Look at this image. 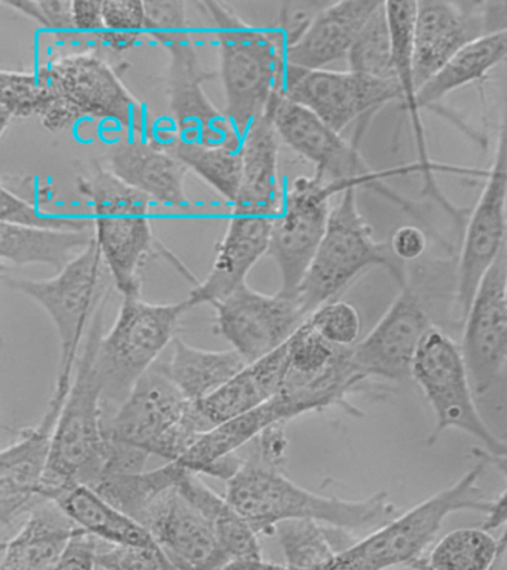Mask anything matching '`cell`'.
<instances>
[{
  "label": "cell",
  "instance_id": "cell-41",
  "mask_svg": "<svg viewBox=\"0 0 507 570\" xmlns=\"http://www.w3.org/2000/svg\"><path fill=\"white\" fill-rule=\"evenodd\" d=\"M101 9L105 29L96 39L97 47L114 53H124L135 48L146 31L145 2L108 0Z\"/></svg>",
  "mask_w": 507,
  "mask_h": 570
},
{
  "label": "cell",
  "instance_id": "cell-6",
  "mask_svg": "<svg viewBox=\"0 0 507 570\" xmlns=\"http://www.w3.org/2000/svg\"><path fill=\"white\" fill-rule=\"evenodd\" d=\"M487 466L476 462L465 475L449 488L396 515L389 523L373 530L368 537L358 539L338 552L335 559L323 570H387L408 566L421 559L422 551L430 546L443 521L454 512L476 511L489 514L494 499L485 497L478 483Z\"/></svg>",
  "mask_w": 507,
  "mask_h": 570
},
{
  "label": "cell",
  "instance_id": "cell-40",
  "mask_svg": "<svg viewBox=\"0 0 507 570\" xmlns=\"http://www.w3.org/2000/svg\"><path fill=\"white\" fill-rule=\"evenodd\" d=\"M349 70L381 80H396L393 36L386 2L369 18L347 57Z\"/></svg>",
  "mask_w": 507,
  "mask_h": 570
},
{
  "label": "cell",
  "instance_id": "cell-17",
  "mask_svg": "<svg viewBox=\"0 0 507 570\" xmlns=\"http://www.w3.org/2000/svg\"><path fill=\"white\" fill-rule=\"evenodd\" d=\"M167 53L168 106L177 136L213 149L242 150V134L226 111L217 109L204 91V83L217 73L203 69L194 42Z\"/></svg>",
  "mask_w": 507,
  "mask_h": 570
},
{
  "label": "cell",
  "instance_id": "cell-44",
  "mask_svg": "<svg viewBox=\"0 0 507 570\" xmlns=\"http://www.w3.org/2000/svg\"><path fill=\"white\" fill-rule=\"evenodd\" d=\"M309 323L315 332L338 347L358 345L362 333V321L358 309L344 301H331L318 307L309 316Z\"/></svg>",
  "mask_w": 507,
  "mask_h": 570
},
{
  "label": "cell",
  "instance_id": "cell-47",
  "mask_svg": "<svg viewBox=\"0 0 507 570\" xmlns=\"http://www.w3.org/2000/svg\"><path fill=\"white\" fill-rule=\"evenodd\" d=\"M331 2H320V0H305V2H284L280 4L279 29L275 30L279 39L282 40L284 48L295 47L311 24L319 17V13Z\"/></svg>",
  "mask_w": 507,
  "mask_h": 570
},
{
  "label": "cell",
  "instance_id": "cell-3",
  "mask_svg": "<svg viewBox=\"0 0 507 570\" xmlns=\"http://www.w3.org/2000/svg\"><path fill=\"white\" fill-rule=\"evenodd\" d=\"M37 116L51 132L68 131L82 120L117 125L146 137L145 109L118 71L96 52L69 53L39 66Z\"/></svg>",
  "mask_w": 507,
  "mask_h": 570
},
{
  "label": "cell",
  "instance_id": "cell-20",
  "mask_svg": "<svg viewBox=\"0 0 507 570\" xmlns=\"http://www.w3.org/2000/svg\"><path fill=\"white\" fill-rule=\"evenodd\" d=\"M433 327L416 289L400 288L384 316L353 346L354 363L364 376L404 382L426 334Z\"/></svg>",
  "mask_w": 507,
  "mask_h": 570
},
{
  "label": "cell",
  "instance_id": "cell-34",
  "mask_svg": "<svg viewBox=\"0 0 507 570\" xmlns=\"http://www.w3.org/2000/svg\"><path fill=\"white\" fill-rule=\"evenodd\" d=\"M179 492L206 517L230 560L262 557L255 529L240 514L228 498L213 492L198 475L191 472L182 479Z\"/></svg>",
  "mask_w": 507,
  "mask_h": 570
},
{
  "label": "cell",
  "instance_id": "cell-29",
  "mask_svg": "<svg viewBox=\"0 0 507 570\" xmlns=\"http://www.w3.org/2000/svg\"><path fill=\"white\" fill-rule=\"evenodd\" d=\"M243 181L233 208L277 218L284 189L279 174V136L264 115L243 136Z\"/></svg>",
  "mask_w": 507,
  "mask_h": 570
},
{
  "label": "cell",
  "instance_id": "cell-58",
  "mask_svg": "<svg viewBox=\"0 0 507 570\" xmlns=\"http://www.w3.org/2000/svg\"><path fill=\"white\" fill-rule=\"evenodd\" d=\"M506 306H507V281H506Z\"/></svg>",
  "mask_w": 507,
  "mask_h": 570
},
{
  "label": "cell",
  "instance_id": "cell-46",
  "mask_svg": "<svg viewBox=\"0 0 507 570\" xmlns=\"http://www.w3.org/2000/svg\"><path fill=\"white\" fill-rule=\"evenodd\" d=\"M2 3L38 22L43 29L55 31L56 35L66 36L75 31L74 2L70 0H2Z\"/></svg>",
  "mask_w": 507,
  "mask_h": 570
},
{
  "label": "cell",
  "instance_id": "cell-18",
  "mask_svg": "<svg viewBox=\"0 0 507 570\" xmlns=\"http://www.w3.org/2000/svg\"><path fill=\"white\" fill-rule=\"evenodd\" d=\"M69 392H52L37 426L25 428L0 454V523L3 532L43 502V481L50 463L52 435Z\"/></svg>",
  "mask_w": 507,
  "mask_h": 570
},
{
  "label": "cell",
  "instance_id": "cell-49",
  "mask_svg": "<svg viewBox=\"0 0 507 570\" xmlns=\"http://www.w3.org/2000/svg\"><path fill=\"white\" fill-rule=\"evenodd\" d=\"M284 425L286 423H274V425L266 428L255 440L256 449L253 452V456L262 465L275 471H282L287 459L289 441Z\"/></svg>",
  "mask_w": 507,
  "mask_h": 570
},
{
  "label": "cell",
  "instance_id": "cell-36",
  "mask_svg": "<svg viewBox=\"0 0 507 570\" xmlns=\"http://www.w3.org/2000/svg\"><path fill=\"white\" fill-rule=\"evenodd\" d=\"M507 60V30L480 36L467 43L433 79L418 89L420 107L435 105L445 96L478 82Z\"/></svg>",
  "mask_w": 507,
  "mask_h": 570
},
{
  "label": "cell",
  "instance_id": "cell-9",
  "mask_svg": "<svg viewBox=\"0 0 507 570\" xmlns=\"http://www.w3.org/2000/svg\"><path fill=\"white\" fill-rule=\"evenodd\" d=\"M191 309L179 303H149L123 297L117 320L97 345L96 368L104 383V409L114 413L131 394L136 383L158 363L177 337L182 316Z\"/></svg>",
  "mask_w": 507,
  "mask_h": 570
},
{
  "label": "cell",
  "instance_id": "cell-53",
  "mask_svg": "<svg viewBox=\"0 0 507 570\" xmlns=\"http://www.w3.org/2000/svg\"><path fill=\"white\" fill-rule=\"evenodd\" d=\"M485 35L507 30V2H484Z\"/></svg>",
  "mask_w": 507,
  "mask_h": 570
},
{
  "label": "cell",
  "instance_id": "cell-1",
  "mask_svg": "<svg viewBox=\"0 0 507 570\" xmlns=\"http://www.w3.org/2000/svg\"><path fill=\"white\" fill-rule=\"evenodd\" d=\"M226 498L257 534H273L275 525L291 520L360 532L381 528L398 514L389 493L378 492L360 501L323 497L293 483L282 471L262 465L253 454L228 480Z\"/></svg>",
  "mask_w": 507,
  "mask_h": 570
},
{
  "label": "cell",
  "instance_id": "cell-38",
  "mask_svg": "<svg viewBox=\"0 0 507 570\" xmlns=\"http://www.w3.org/2000/svg\"><path fill=\"white\" fill-rule=\"evenodd\" d=\"M188 472L179 463L168 462L157 470L101 476L92 489L140 523L150 505L167 490L177 488Z\"/></svg>",
  "mask_w": 507,
  "mask_h": 570
},
{
  "label": "cell",
  "instance_id": "cell-26",
  "mask_svg": "<svg viewBox=\"0 0 507 570\" xmlns=\"http://www.w3.org/2000/svg\"><path fill=\"white\" fill-rule=\"evenodd\" d=\"M108 169L153 203L189 207L191 200L185 190L188 168L170 151L155 146L145 137H131L110 146Z\"/></svg>",
  "mask_w": 507,
  "mask_h": 570
},
{
  "label": "cell",
  "instance_id": "cell-31",
  "mask_svg": "<svg viewBox=\"0 0 507 570\" xmlns=\"http://www.w3.org/2000/svg\"><path fill=\"white\" fill-rule=\"evenodd\" d=\"M95 240V232L41 229L0 223L2 269L46 265L64 271Z\"/></svg>",
  "mask_w": 507,
  "mask_h": 570
},
{
  "label": "cell",
  "instance_id": "cell-50",
  "mask_svg": "<svg viewBox=\"0 0 507 570\" xmlns=\"http://www.w3.org/2000/svg\"><path fill=\"white\" fill-rule=\"evenodd\" d=\"M97 556V539L81 532L69 542L51 570H96L99 568Z\"/></svg>",
  "mask_w": 507,
  "mask_h": 570
},
{
  "label": "cell",
  "instance_id": "cell-27",
  "mask_svg": "<svg viewBox=\"0 0 507 570\" xmlns=\"http://www.w3.org/2000/svg\"><path fill=\"white\" fill-rule=\"evenodd\" d=\"M381 2L345 0L331 2L315 18L304 38L287 49V65L306 70H323L349 57L360 31Z\"/></svg>",
  "mask_w": 507,
  "mask_h": 570
},
{
  "label": "cell",
  "instance_id": "cell-10",
  "mask_svg": "<svg viewBox=\"0 0 507 570\" xmlns=\"http://www.w3.org/2000/svg\"><path fill=\"white\" fill-rule=\"evenodd\" d=\"M106 274L109 272L100 248L92 240L86 252L52 278L28 279L3 275L8 288L37 302L55 324L60 342L56 387L69 390L72 386L84 336L90 332L92 321L108 298Z\"/></svg>",
  "mask_w": 507,
  "mask_h": 570
},
{
  "label": "cell",
  "instance_id": "cell-57",
  "mask_svg": "<svg viewBox=\"0 0 507 570\" xmlns=\"http://www.w3.org/2000/svg\"><path fill=\"white\" fill-rule=\"evenodd\" d=\"M409 568L413 569V570H430L429 568H427V564L425 563V559H418L416 561H413V563L409 564Z\"/></svg>",
  "mask_w": 507,
  "mask_h": 570
},
{
  "label": "cell",
  "instance_id": "cell-33",
  "mask_svg": "<svg viewBox=\"0 0 507 570\" xmlns=\"http://www.w3.org/2000/svg\"><path fill=\"white\" fill-rule=\"evenodd\" d=\"M166 364L182 394L198 404L237 376L248 363L233 347L228 351L199 350L176 337Z\"/></svg>",
  "mask_w": 507,
  "mask_h": 570
},
{
  "label": "cell",
  "instance_id": "cell-7",
  "mask_svg": "<svg viewBox=\"0 0 507 570\" xmlns=\"http://www.w3.org/2000/svg\"><path fill=\"white\" fill-rule=\"evenodd\" d=\"M106 440L177 462L199 435L212 430L198 405L186 399L158 361L114 413L104 417Z\"/></svg>",
  "mask_w": 507,
  "mask_h": 570
},
{
  "label": "cell",
  "instance_id": "cell-32",
  "mask_svg": "<svg viewBox=\"0 0 507 570\" xmlns=\"http://www.w3.org/2000/svg\"><path fill=\"white\" fill-rule=\"evenodd\" d=\"M61 510L84 532L113 547L153 548L158 550L153 534L133 517L100 497L90 485L78 484L56 499ZM162 550V548H159Z\"/></svg>",
  "mask_w": 507,
  "mask_h": 570
},
{
  "label": "cell",
  "instance_id": "cell-22",
  "mask_svg": "<svg viewBox=\"0 0 507 570\" xmlns=\"http://www.w3.org/2000/svg\"><path fill=\"white\" fill-rule=\"evenodd\" d=\"M140 524L173 563L194 570H220L230 561L215 530L179 492V485L163 493L142 517Z\"/></svg>",
  "mask_w": 507,
  "mask_h": 570
},
{
  "label": "cell",
  "instance_id": "cell-35",
  "mask_svg": "<svg viewBox=\"0 0 507 570\" xmlns=\"http://www.w3.org/2000/svg\"><path fill=\"white\" fill-rule=\"evenodd\" d=\"M146 140L170 151L217 194L224 196L231 204L235 203L243 181L242 150L213 149V147L184 141L177 136L175 128L167 131L150 129Z\"/></svg>",
  "mask_w": 507,
  "mask_h": 570
},
{
  "label": "cell",
  "instance_id": "cell-28",
  "mask_svg": "<svg viewBox=\"0 0 507 570\" xmlns=\"http://www.w3.org/2000/svg\"><path fill=\"white\" fill-rule=\"evenodd\" d=\"M81 532L59 503L43 501L26 517L14 537L3 539L0 570H51Z\"/></svg>",
  "mask_w": 507,
  "mask_h": 570
},
{
  "label": "cell",
  "instance_id": "cell-42",
  "mask_svg": "<svg viewBox=\"0 0 507 570\" xmlns=\"http://www.w3.org/2000/svg\"><path fill=\"white\" fill-rule=\"evenodd\" d=\"M39 80L37 71L2 70L0 73V132L16 120L37 116Z\"/></svg>",
  "mask_w": 507,
  "mask_h": 570
},
{
  "label": "cell",
  "instance_id": "cell-5",
  "mask_svg": "<svg viewBox=\"0 0 507 570\" xmlns=\"http://www.w3.org/2000/svg\"><path fill=\"white\" fill-rule=\"evenodd\" d=\"M198 7L215 24L225 111L244 136L253 120L266 114L275 94L282 92L286 48L275 31L248 24L230 3L208 0Z\"/></svg>",
  "mask_w": 507,
  "mask_h": 570
},
{
  "label": "cell",
  "instance_id": "cell-43",
  "mask_svg": "<svg viewBox=\"0 0 507 570\" xmlns=\"http://www.w3.org/2000/svg\"><path fill=\"white\" fill-rule=\"evenodd\" d=\"M2 208H0V223L25 227H41V229L56 230H91L88 218L60 216V214L43 213L37 205L21 198L14 191L2 186Z\"/></svg>",
  "mask_w": 507,
  "mask_h": 570
},
{
  "label": "cell",
  "instance_id": "cell-54",
  "mask_svg": "<svg viewBox=\"0 0 507 570\" xmlns=\"http://www.w3.org/2000/svg\"><path fill=\"white\" fill-rule=\"evenodd\" d=\"M220 570H292L286 564L273 563L262 557H248V559L230 560Z\"/></svg>",
  "mask_w": 507,
  "mask_h": 570
},
{
  "label": "cell",
  "instance_id": "cell-56",
  "mask_svg": "<svg viewBox=\"0 0 507 570\" xmlns=\"http://www.w3.org/2000/svg\"><path fill=\"white\" fill-rule=\"evenodd\" d=\"M498 542H500V556L503 559L507 551V524L505 525V532H503L500 539H498Z\"/></svg>",
  "mask_w": 507,
  "mask_h": 570
},
{
  "label": "cell",
  "instance_id": "cell-23",
  "mask_svg": "<svg viewBox=\"0 0 507 570\" xmlns=\"http://www.w3.org/2000/svg\"><path fill=\"white\" fill-rule=\"evenodd\" d=\"M275 220L277 218L233 208L207 278L189 294L191 309L222 301L247 284L253 266L270 252Z\"/></svg>",
  "mask_w": 507,
  "mask_h": 570
},
{
  "label": "cell",
  "instance_id": "cell-13",
  "mask_svg": "<svg viewBox=\"0 0 507 570\" xmlns=\"http://www.w3.org/2000/svg\"><path fill=\"white\" fill-rule=\"evenodd\" d=\"M296 105L319 116L342 132L359 122V134L373 115L390 102L402 100L398 79L381 80L354 71L306 70L287 65L282 92Z\"/></svg>",
  "mask_w": 507,
  "mask_h": 570
},
{
  "label": "cell",
  "instance_id": "cell-55",
  "mask_svg": "<svg viewBox=\"0 0 507 570\" xmlns=\"http://www.w3.org/2000/svg\"><path fill=\"white\" fill-rule=\"evenodd\" d=\"M471 453H474L476 461H482L484 463H487V465L497 468V471L501 472V475L505 476L507 483V453L491 454L482 448H474L471 449ZM505 493L507 494V489Z\"/></svg>",
  "mask_w": 507,
  "mask_h": 570
},
{
  "label": "cell",
  "instance_id": "cell-39",
  "mask_svg": "<svg viewBox=\"0 0 507 570\" xmlns=\"http://www.w3.org/2000/svg\"><path fill=\"white\" fill-rule=\"evenodd\" d=\"M500 542L484 528L458 529L445 534L425 559L430 570H497Z\"/></svg>",
  "mask_w": 507,
  "mask_h": 570
},
{
  "label": "cell",
  "instance_id": "cell-45",
  "mask_svg": "<svg viewBox=\"0 0 507 570\" xmlns=\"http://www.w3.org/2000/svg\"><path fill=\"white\" fill-rule=\"evenodd\" d=\"M146 33L164 49L191 38L188 3L182 0L145 2Z\"/></svg>",
  "mask_w": 507,
  "mask_h": 570
},
{
  "label": "cell",
  "instance_id": "cell-48",
  "mask_svg": "<svg viewBox=\"0 0 507 570\" xmlns=\"http://www.w3.org/2000/svg\"><path fill=\"white\" fill-rule=\"evenodd\" d=\"M97 563L104 570H167L163 550L137 547H113L99 552Z\"/></svg>",
  "mask_w": 507,
  "mask_h": 570
},
{
  "label": "cell",
  "instance_id": "cell-8",
  "mask_svg": "<svg viewBox=\"0 0 507 570\" xmlns=\"http://www.w3.org/2000/svg\"><path fill=\"white\" fill-rule=\"evenodd\" d=\"M358 190L347 189L332 207L326 234L298 288L295 297L306 316L333 301L369 267H384L400 288L409 285L404 263L394 257L389 244L376 239L360 213Z\"/></svg>",
  "mask_w": 507,
  "mask_h": 570
},
{
  "label": "cell",
  "instance_id": "cell-37",
  "mask_svg": "<svg viewBox=\"0 0 507 570\" xmlns=\"http://www.w3.org/2000/svg\"><path fill=\"white\" fill-rule=\"evenodd\" d=\"M274 533L277 534L286 566L292 570H323L338 552L358 541L349 530L313 520L283 521L275 525Z\"/></svg>",
  "mask_w": 507,
  "mask_h": 570
},
{
  "label": "cell",
  "instance_id": "cell-52",
  "mask_svg": "<svg viewBox=\"0 0 507 570\" xmlns=\"http://www.w3.org/2000/svg\"><path fill=\"white\" fill-rule=\"evenodd\" d=\"M104 2H87V0H77L74 2L72 16L75 31H81L84 35L99 38L104 31Z\"/></svg>",
  "mask_w": 507,
  "mask_h": 570
},
{
  "label": "cell",
  "instance_id": "cell-11",
  "mask_svg": "<svg viewBox=\"0 0 507 570\" xmlns=\"http://www.w3.org/2000/svg\"><path fill=\"white\" fill-rule=\"evenodd\" d=\"M265 115L273 122L280 140L314 165V176L320 180L344 189L369 187L425 223L411 203L384 185V174L373 171L364 163L358 145L347 141L313 111L289 100L283 94H275Z\"/></svg>",
  "mask_w": 507,
  "mask_h": 570
},
{
  "label": "cell",
  "instance_id": "cell-24",
  "mask_svg": "<svg viewBox=\"0 0 507 570\" xmlns=\"http://www.w3.org/2000/svg\"><path fill=\"white\" fill-rule=\"evenodd\" d=\"M289 421L292 416L287 405L277 395L261 407L204 432L177 463L191 474L228 481L244 462L235 456V452L255 441L266 428Z\"/></svg>",
  "mask_w": 507,
  "mask_h": 570
},
{
  "label": "cell",
  "instance_id": "cell-4",
  "mask_svg": "<svg viewBox=\"0 0 507 570\" xmlns=\"http://www.w3.org/2000/svg\"><path fill=\"white\" fill-rule=\"evenodd\" d=\"M104 311L92 321L79 354L72 386L57 421L50 463L41 497L56 501L74 485L95 488L104 474L108 440L104 428V383L96 368L97 345L104 333Z\"/></svg>",
  "mask_w": 507,
  "mask_h": 570
},
{
  "label": "cell",
  "instance_id": "cell-2",
  "mask_svg": "<svg viewBox=\"0 0 507 570\" xmlns=\"http://www.w3.org/2000/svg\"><path fill=\"white\" fill-rule=\"evenodd\" d=\"M77 189L91 205L97 247L123 297H142V269L153 256L166 257L189 283L198 284L179 258L158 243L148 196L100 165L90 176L78 178Z\"/></svg>",
  "mask_w": 507,
  "mask_h": 570
},
{
  "label": "cell",
  "instance_id": "cell-12",
  "mask_svg": "<svg viewBox=\"0 0 507 570\" xmlns=\"http://www.w3.org/2000/svg\"><path fill=\"white\" fill-rule=\"evenodd\" d=\"M412 379L420 386L435 416L427 443L435 444L448 430L466 432L484 444L491 454L507 453V443L498 439L484 422L475 404L461 345L443 330L431 327L426 334L412 365Z\"/></svg>",
  "mask_w": 507,
  "mask_h": 570
},
{
  "label": "cell",
  "instance_id": "cell-30",
  "mask_svg": "<svg viewBox=\"0 0 507 570\" xmlns=\"http://www.w3.org/2000/svg\"><path fill=\"white\" fill-rule=\"evenodd\" d=\"M287 376L286 343L264 358L253 361L208 399L198 410L212 428L261 407L283 391Z\"/></svg>",
  "mask_w": 507,
  "mask_h": 570
},
{
  "label": "cell",
  "instance_id": "cell-16",
  "mask_svg": "<svg viewBox=\"0 0 507 570\" xmlns=\"http://www.w3.org/2000/svg\"><path fill=\"white\" fill-rule=\"evenodd\" d=\"M211 306L216 312V332L248 364L283 346L309 318L296 297L270 296L247 284Z\"/></svg>",
  "mask_w": 507,
  "mask_h": 570
},
{
  "label": "cell",
  "instance_id": "cell-21",
  "mask_svg": "<svg viewBox=\"0 0 507 570\" xmlns=\"http://www.w3.org/2000/svg\"><path fill=\"white\" fill-rule=\"evenodd\" d=\"M484 2H417L412 67L417 88L433 79L467 43L485 35Z\"/></svg>",
  "mask_w": 507,
  "mask_h": 570
},
{
  "label": "cell",
  "instance_id": "cell-51",
  "mask_svg": "<svg viewBox=\"0 0 507 570\" xmlns=\"http://www.w3.org/2000/svg\"><path fill=\"white\" fill-rule=\"evenodd\" d=\"M389 245L398 261L413 262L426 253L427 236L420 227L402 226L394 230Z\"/></svg>",
  "mask_w": 507,
  "mask_h": 570
},
{
  "label": "cell",
  "instance_id": "cell-19",
  "mask_svg": "<svg viewBox=\"0 0 507 570\" xmlns=\"http://www.w3.org/2000/svg\"><path fill=\"white\" fill-rule=\"evenodd\" d=\"M507 244L480 281L465 320L461 351L475 395H485L507 363Z\"/></svg>",
  "mask_w": 507,
  "mask_h": 570
},
{
  "label": "cell",
  "instance_id": "cell-14",
  "mask_svg": "<svg viewBox=\"0 0 507 570\" xmlns=\"http://www.w3.org/2000/svg\"><path fill=\"white\" fill-rule=\"evenodd\" d=\"M347 189L315 176H300L284 189L282 213L274 223L270 256L277 263L279 293L295 297L326 234L331 199Z\"/></svg>",
  "mask_w": 507,
  "mask_h": 570
},
{
  "label": "cell",
  "instance_id": "cell-25",
  "mask_svg": "<svg viewBox=\"0 0 507 570\" xmlns=\"http://www.w3.org/2000/svg\"><path fill=\"white\" fill-rule=\"evenodd\" d=\"M387 16H389L391 36H393L396 79L402 94L404 110L411 120L413 140L417 149V173L422 177V195L435 199L451 216L452 220L461 225L466 214L456 207L440 190L436 181L433 160L427 147L425 124L421 119V107L418 102V88L413 79L412 67V38L413 22H416L417 2H386Z\"/></svg>",
  "mask_w": 507,
  "mask_h": 570
},
{
  "label": "cell",
  "instance_id": "cell-15",
  "mask_svg": "<svg viewBox=\"0 0 507 570\" xmlns=\"http://www.w3.org/2000/svg\"><path fill=\"white\" fill-rule=\"evenodd\" d=\"M507 244V96L491 168L471 209L457 267L456 312L469 314L480 281Z\"/></svg>",
  "mask_w": 507,
  "mask_h": 570
}]
</instances>
